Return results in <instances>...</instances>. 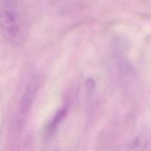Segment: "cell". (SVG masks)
<instances>
[{
	"instance_id": "1",
	"label": "cell",
	"mask_w": 151,
	"mask_h": 151,
	"mask_svg": "<svg viewBox=\"0 0 151 151\" xmlns=\"http://www.w3.org/2000/svg\"><path fill=\"white\" fill-rule=\"evenodd\" d=\"M27 23L20 0H0V28L7 39L22 41L27 33Z\"/></svg>"
},
{
	"instance_id": "2",
	"label": "cell",
	"mask_w": 151,
	"mask_h": 151,
	"mask_svg": "<svg viewBox=\"0 0 151 151\" xmlns=\"http://www.w3.org/2000/svg\"><path fill=\"white\" fill-rule=\"evenodd\" d=\"M37 79H33L29 82V85L27 86L26 91L24 94L22 99V103H21L20 113L21 114H26L27 111H29V108L32 106V101H33L34 96L36 94L37 90H38V82Z\"/></svg>"
},
{
	"instance_id": "3",
	"label": "cell",
	"mask_w": 151,
	"mask_h": 151,
	"mask_svg": "<svg viewBox=\"0 0 151 151\" xmlns=\"http://www.w3.org/2000/svg\"><path fill=\"white\" fill-rule=\"evenodd\" d=\"M65 114H66V109H64L60 110L57 114H56L54 119H53V120L52 121L51 124H50V131H52V130H54L55 128H56V126H57V125L60 123V121L63 119V116H65Z\"/></svg>"
}]
</instances>
